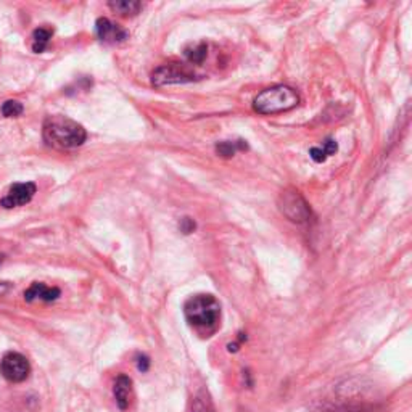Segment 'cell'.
<instances>
[{"mask_svg": "<svg viewBox=\"0 0 412 412\" xmlns=\"http://www.w3.org/2000/svg\"><path fill=\"white\" fill-rule=\"evenodd\" d=\"M277 205L281 213L290 219L292 223L305 224L311 219V208L305 197L297 189H285L277 198Z\"/></svg>", "mask_w": 412, "mask_h": 412, "instance_id": "4", "label": "cell"}, {"mask_svg": "<svg viewBox=\"0 0 412 412\" xmlns=\"http://www.w3.org/2000/svg\"><path fill=\"white\" fill-rule=\"evenodd\" d=\"M24 111L23 105L17 100H7L2 105V115L5 118H17Z\"/></svg>", "mask_w": 412, "mask_h": 412, "instance_id": "17", "label": "cell"}, {"mask_svg": "<svg viewBox=\"0 0 412 412\" xmlns=\"http://www.w3.org/2000/svg\"><path fill=\"white\" fill-rule=\"evenodd\" d=\"M95 31H97V36H99V39L102 42L111 44V46H115V44L124 42L126 39L129 37V34H127L126 29L118 26V24L110 21L108 18H99V19H97Z\"/></svg>", "mask_w": 412, "mask_h": 412, "instance_id": "8", "label": "cell"}, {"mask_svg": "<svg viewBox=\"0 0 412 412\" xmlns=\"http://www.w3.org/2000/svg\"><path fill=\"white\" fill-rule=\"evenodd\" d=\"M137 367H139V371L142 372H147L150 367V359L147 356H139V359H137Z\"/></svg>", "mask_w": 412, "mask_h": 412, "instance_id": "19", "label": "cell"}, {"mask_svg": "<svg viewBox=\"0 0 412 412\" xmlns=\"http://www.w3.org/2000/svg\"><path fill=\"white\" fill-rule=\"evenodd\" d=\"M300 103V95L292 87L279 84L259 92L253 100V108L261 115H276L288 111Z\"/></svg>", "mask_w": 412, "mask_h": 412, "instance_id": "3", "label": "cell"}, {"mask_svg": "<svg viewBox=\"0 0 412 412\" xmlns=\"http://www.w3.org/2000/svg\"><path fill=\"white\" fill-rule=\"evenodd\" d=\"M337 150H338L337 142L332 139H327L321 147H312V149L309 150V156H311L316 163H324L328 156L335 155Z\"/></svg>", "mask_w": 412, "mask_h": 412, "instance_id": "12", "label": "cell"}, {"mask_svg": "<svg viewBox=\"0 0 412 412\" xmlns=\"http://www.w3.org/2000/svg\"><path fill=\"white\" fill-rule=\"evenodd\" d=\"M113 395H115V400L120 409L126 411L131 404L132 398V380L127 375H120L115 382V386H113Z\"/></svg>", "mask_w": 412, "mask_h": 412, "instance_id": "10", "label": "cell"}, {"mask_svg": "<svg viewBox=\"0 0 412 412\" xmlns=\"http://www.w3.org/2000/svg\"><path fill=\"white\" fill-rule=\"evenodd\" d=\"M42 135L48 147L58 150L77 149L87 139V132L79 122L62 115L48 116L44 121Z\"/></svg>", "mask_w": 412, "mask_h": 412, "instance_id": "1", "label": "cell"}, {"mask_svg": "<svg viewBox=\"0 0 412 412\" xmlns=\"http://www.w3.org/2000/svg\"><path fill=\"white\" fill-rule=\"evenodd\" d=\"M195 79V75L192 71H189L184 65L179 63H169V65H163L156 68L151 75V82L153 86H169V84H184V82H192Z\"/></svg>", "mask_w": 412, "mask_h": 412, "instance_id": "5", "label": "cell"}, {"mask_svg": "<svg viewBox=\"0 0 412 412\" xmlns=\"http://www.w3.org/2000/svg\"><path fill=\"white\" fill-rule=\"evenodd\" d=\"M60 297V288L57 287H47L46 283L34 282L31 287L24 292V300L28 303H32L36 300L41 301H55L57 298Z\"/></svg>", "mask_w": 412, "mask_h": 412, "instance_id": "9", "label": "cell"}, {"mask_svg": "<svg viewBox=\"0 0 412 412\" xmlns=\"http://www.w3.org/2000/svg\"><path fill=\"white\" fill-rule=\"evenodd\" d=\"M245 149H247V144H245L243 140H235V142L224 140V142H219V144H216V151H218L221 156H224V158H230V156H234L238 150H245Z\"/></svg>", "mask_w": 412, "mask_h": 412, "instance_id": "15", "label": "cell"}, {"mask_svg": "<svg viewBox=\"0 0 412 412\" xmlns=\"http://www.w3.org/2000/svg\"><path fill=\"white\" fill-rule=\"evenodd\" d=\"M37 192V187L34 182H18V184H13L12 187L8 189V192L5 197L2 198V202L0 205L3 206V208H18V206H23L29 203L32 200L34 195Z\"/></svg>", "mask_w": 412, "mask_h": 412, "instance_id": "7", "label": "cell"}, {"mask_svg": "<svg viewBox=\"0 0 412 412\" xmlns=\"http://www.w3.org/2000/svg\"><path fill=\"white\" fill-rule=\"evenodd\" d=\"M180 230H182L184 234H190L195 230V223L190 218H184L180 221Z\"/></svg>", "mask_w": 412, "mask_h": 412, "instance_id": "18", "label": "cell"}, {"mask_svg": "<svg viewBox=\"0 0 412 412\" xmlns=\"http://www.w3.org/2000/svg\"><path fill=\"white\" fill-rule=\"evenodd\" d=\"M53 36V29L50 28H37L32 32V50L36 53H42L48 47V42Z\"/></svg>", "mask_w": 412, "mask_h": 412, "instance_id": "13", "label": "cell"}, {"mask_svg": "<svg viewBox=\"0 0 412 412\" xmlns=\"http://www.w3.org/2000/svg\"><path fill=\"white\" fill-rule=\"evenodd\" d=\"M314 412H374V408L359 403H340L324 406V408H319Z\"/></svg>", "mask_w": 412, "mask_h": 412, "instance_id": "14", "label": "cell"}, {"mask_svg": "<svg viewBox=\"0 0 412 412\" xmlns=\"http://www.w3.org/2000/svg\"><path fill=\"white\" fill-rule=\"evenodd\" d=\"M108 7L121 17H135L142 10V3L135 0H111L108 2Z\"/></svg>", "mask_w": 412, "mask_h": 412, "instance_id": "11", "label": "cell"}, {"mask_svg": "<svg viewBox=\"0 0 412 412\" xmlns=\"http://www.w3.org/2000/svg\"><path fill=\"white\" fill-rule=\"evenodd\" d=\"M206 53H208V47H206L205 42H202L198 46L187 48L185 50V57L189 58L190 63H202L206 58Z\"/></svg>", "mask_w": 412, "mask_h": 412, "instance_id": "16", "label": "cell"}, {"mask_svg": "<svg viewBox=\"0 0 412 412\" xmlns=\"http://www.w3.org/2000/svg\"><path fill=\"white\" fill-rule=\"evenodd\" d=\"M2 261H3V254H0V263H2Z\"/></svg>", "mask_w": 412, "mask_h": 412, "instance_id": "21", "label": "cell"}, {"mask_svg": "<svg viewBox=\"0 0 412 412\" xmlns=\"http://www.w3.org/2000/svg\"><path fill=\"white\" fill-rule=\"evenodd\" d=\"M12 290V283L8 282H0V298L7 295V293Z\"/></svg>", "mask_w": 412, "mask_h": 412, "instance_id": "20", "label": "cell"}, {"mask_svg": "<svg viewBox=\"0 0 412 412\" xmlns=\"http://www.w3.org/2000/svg\"><path fill=\"white\" fill-rule=\"evenodd\" d=\"M184 314L195 330L209 337L219 327L221 305L213 295H195L185 301Z\"/></svg>", "mask_w": 412, "mask_h": 412, "instance_id": "2", "label": "cell"}, {"mask_svg": "<svg viewBox=\"0 0 412 412\" xmlns=\"http://www.w3.org/2000/svg\"><path fill=\"white\" fill-rule=\"evenodd\" d=\"M31 366L26 357L19 353H7L0 362V374L5 380L12 382V384H19L24 382L29 377Z\"/></svg>", "mask_w": 412, "mask_h": 412, "instance_id": "6", "label": "cell"}]
</instances>
